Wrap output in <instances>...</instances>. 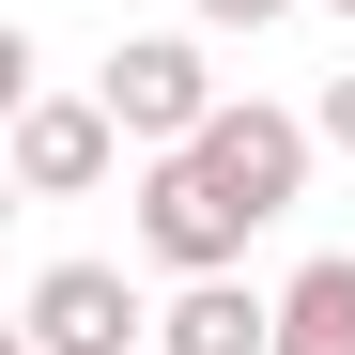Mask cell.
<instances>
[{"label": "cell", "mask_w": 355, "mask_h": 355, "mask_svg": "<svg viewBox=\"0 0 355 355\" xmlns=\"http://www.w3.org/2000/svg\"><path fill=\"white\" fill-rule=\"evenodd\" d=\"M93 93H108V124H124L139 155H170V139H201L216 108H232V93H216V62H201L186 31H124V46H108V78H93Z\"/></svg>", "instance_id": "6da1fadb"}, {"label": "cell", "mask_w": 355, "mask_h": 355, "mask_svg": "<svg viewBox=\"0 0 355 355\" xmlns=\"http://www.w3.org/2000/svg\"><path fill=\"white\" fill-rule=\"evenodd\" d=\"M248 232H263V216L232 201L201 155H155V170H139V248H155L170 278H232V263H248Z\"/></svg>", "instance_id": "7a4b0ae2"}, {"label": "cell", "mask_w": 355, "mask_h": 355, "mask_svg": "<svg viewBox=\"0 0 355 355\" xmlns=\"http://www.w3.org/2000/svg\"><path fill=\"white\" fill-rule=\"evenodd\" d=\"M309 139H324V124H293V108H216V124H201V139H170V155H201L248 216H293V186H309Z\"/></svg>", "instance_id": "3957f363"}, {"label": "cell", "mask_w": 355, "mask_h": 355, "mask_svg": "<svg viewBox=\"0 0 355 355\" xmlns=\"http://www.w3.org/2000/svg\"><path fill=\"white\" fill-rule=\"evenodd\" d=\"M124 170V124H108V93H16V186L31 201H78Z\"/></svg>", "instance_id": "277c9868"}, {"label": "cell", "mask_w": 355, "mask_h": 355, "mask_svg": "<svg viewBox=\"0 0 355 355\" xmlns=\"http://www.w3.org/2000/svg\"><path fill=\"white\" fill-rule=\"evenodd\" d=\"M16 324H31L46 355H124V340H139L155 309H139V278H124V263H46Z\"/></svg>", "instance_id": "5b68a950"}, {"label": "cell", "mask_w": 355, "mask_h": 355, "mask_svg": "<svg viewBox=\"0 0 355 355\" xmlns=\"http://www.w3.org/2000/svg\"><path fill=\"white\" fill-rule=\"evenodd\" d=\"M155 355H278V293H248V278H186L155 309Z\"/></svg>", "instance_id": "8992f818"}, {"label": "cell", "mask_w": 355, "mask_h": 355, "mask_svg": "<svg viewBox=\"0 0 355 355\" xmlns=\"http://www.w3.org/2000/svg\"><path fill=\"white\" fill-rule=\"evenodd\" d=\"M278 355H355V248H324L278 293Z\"/></svg>", "instance_id": "52a82bcc"}, {"label": "cell", "mask_w": 355, "mask_h": 355, "mask_svg": "<svg viewBox=\"0 0 355 355\" xmlns=\"http://www.w3.org/2000/svg\"><path fill=\"white\" fill-rule=\"evenodd\" d=\"M293 0H201V31H278Z\"/></svg>", "instance_id": "ba28073f"}, {"label": "cell", "mask_w": 355, "mask_h": 355, "mask_svg": "<svg viewBox=\"0 0 355 355\" xmlns=\"http://www.w3.org/2000/svg\"><path fill=\"white\" fill-rule=\"evenodd\" d=\"M309 124H324V139L355 155V78H324V108H309Z\"/></svg>", "instance_id": "9c48e42d"}, {"label": "cell", "mask_w": 355, "mask_h": 355, "mask_svg": "<svg viewBox=\"0 0 355 355\" xmlns=\"http://www.w3.org/2000/svg\"><path fill=\"white\" fill-rule=\"evenodd\" d=\"M0 355H46V340H31V324H16V340H0Z\"/></svg>", "instance_id": "30bf717a"}, {"label": "cell", "mask_w": 355, "mask_h": 355, "mask_svg": "<svg viewBox=\"0 0 355 355\" xmlns=\"http://www.w3.org/2000/svg\"><path fill=\"white\" fill-rule=\"evenodd\" d=\"M340 16H355V0H340Z\"/></svg>", "instance_id": "8fae6325"}]
</instances>
